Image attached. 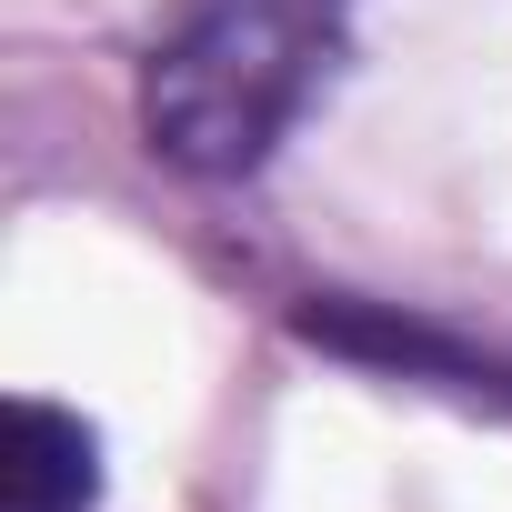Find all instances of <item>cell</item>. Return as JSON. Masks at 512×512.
I'll return each instance as SVG.
<instances>
[{
    "mask_svg": "<svg viewBox=\"0 0 512 512\" xmlns=\"http://www.w3.org/2000/svg\"><path fill=\"white\" fill-rule=\"evenodd\" d=\"M342 61V0H181L141 61V131L191 181H241L282 151Z\"/></svg>",
    "mask_w": 512,
    "mask_h": 512,
    "instance_id": "6da1fadb",
    "label": "cell"
},
{
    "mask_svg": "<svg viewBox=\"0 0 512 512\" xmlns=\"http://www.w3.org/2000/svg\"><path fill=\"white\" fill-rule=\"evenodd\" d=\"M302 332H312V342H332V352H362V362H392V372H422V382L502 392V402H512V362L462 352V342H442V332H422V322H392V312H372V302H312V312H302Z\"/></svg>",
    "mask_w": 512,
    "mask_h": 512,
    "instance_id": "7a4b0ae2",
    "label": "cell"
},
{
    "mask_svg": "<svg viewBox=\"0 0 512 512\" xmlns=\"http://www.w3.org/2000/svg\"><path fill=\"white\" fill-rule=\"evenodd\" d=\"M91 502H101V442L51 402H11V512H91Z\"/></svg>",
    "mask_w": 512,
    "mask_h": 512,
    "instance_id": "3957f363",
    "label": "cell"
}]
</instances>
